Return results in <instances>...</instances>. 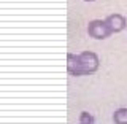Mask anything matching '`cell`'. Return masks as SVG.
<instances>
[{"instance_id": "obj_1", "label": "cell", "mask_w": 127, "mask_h": 124, "mask_svg": "<svg viewBox=\"0 0 127 124\" xmlns=\"http://www.w3.org/2000/svg\"><path fill=\"white\" fill-rule=\"evenodd\" d=\"M100 69V59L94 51H83L78 54V77L94 75Z\"/></svg>"}, {"instance_id": "obj_2", "label": "cell", "mask_w": 127, "mask_h": 124, "mask_svg": "<svg viewBox=\"0 0 127 124\" xmlns=\"http://www.w3.org/2000/svg\"><path fill=\"white\" fill-rule=\"evenodd\" d=\"M87 35L94 40H106L113 35L105 19H92L87 24Z\"/></svg>"}, {"instance_id": "obj_3", "label": "cell", "mask_w": 127, "mask_h": 124, "mask_svg": "<svg viewBox=\"0 0 127 124\" xmlns=\"http://www.w3.org/2000/svg\"><path fill=\"white\" fill-rule=\"evenodd\" d=\"M105 21H106V24H108V27L111 29L113 34H119V32H122L127 27V19L119 13L108 14L105 18Z\"/></svg>"}, {"instance_id": "obj_4", "label": "cell", "mask_w": 127, "mask_h": 124, "mask_svg": "<svg viewBox=\"0 0 127 124\" xmlns=\"http://www.w3.org/2000/svg\"><path fill=\"white\" fill-rule=\"evenodd\" d=\"M67 72L71 77H78V54H67Z\"/></svg>"}, {"instance_id": "obj_5", "label": "cell", "mask_w": 127, "mask_h": 124, "mask_svg": "<svg viewBox=\"0 0 127 124\" xmlns=\"http://www.w3.org/2000/svg\"><path fill=\"white\" fill-rule=\"evenodd\" d=\"M114 124H127V107H119L113 113Z\"/></svg>"}, {"instance_id": "obj_6", "label": "cell", "mask_w": 127, "mask_h": 124, "mask_svg": "<svg viewBox=\"0 0 127 124\" xmlns=\"http://www.w3.org/2000/svg\"><path fill=\"white\" fill-rule=\"evenodd\" d=\"M78 124H95V118L89 111H81L78 118Z\"/></svg>"}, {"instance_id": "obj_7", "label": "cell", "mask_w": 127, "mask_h": 124, "mask_svg": "<svg viewBox=\"0 0 127 124\" xmlns=\"http://www.w3.org/2000/svg\"><path fill=\"white\" fill-rule=\"evenodd\" d=\"M84 2H95V0H84Z\"/></svg>"}]
</instances>
